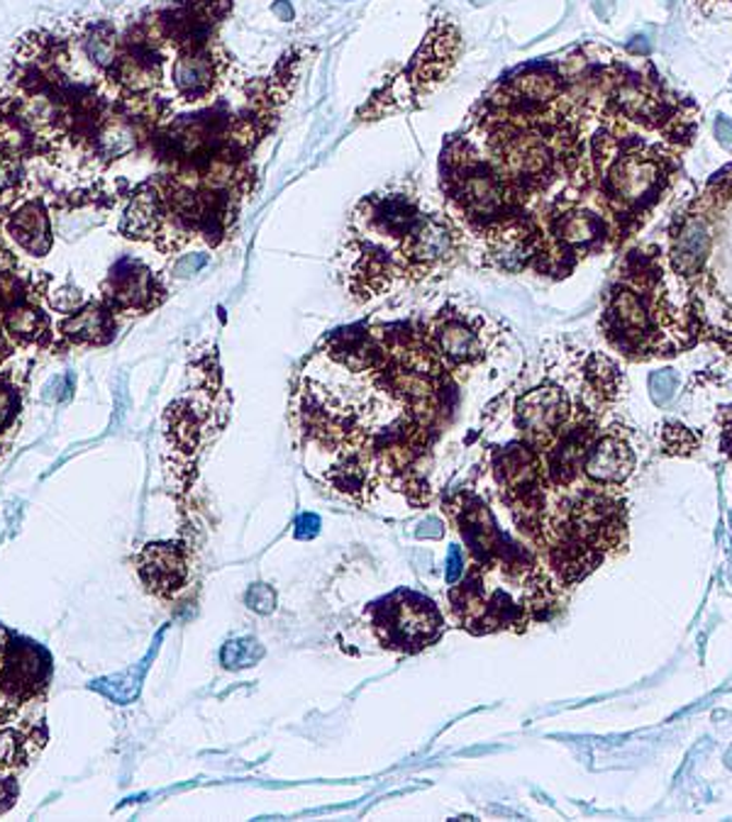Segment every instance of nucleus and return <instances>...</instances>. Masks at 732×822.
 Instances as JSON below:
<instances>
[{"mask_svg":"<svg viewBox=\"0 0 732 822\" xmlns=\"http://www.w3.org/2000/svg\"><path fill=\"white\" fill-rule=\"evenodd\" d=\"M374 633L395 652H420L442 633V615L418 593H395L374 608Z\"/></svg>","mask_w":732,"mask_h":822,"instance_id":"obj_1","label":"nucleus"},{"mask_svg":"<svg viewBox=\"0 0 732 822\" xmlns=\"http://www.w3.org/2000/svg\"><path fill=\"white\" fill-rule=\"evenodd\" d=\"M613 149H608V155H603L610 159L606 161L603 174L606 196L620 210L635 212L639 208H647L649 203L659 198L662 186L667 184L664 161L635 147H620V155Z\"/></svg>","mask_w":732,"mask_h":822,"instance_id":"obj_2","label":"nucleus"},{"mask_svg":"<svg viewBox=\"0 0 732 822\" xmlns=\"http://www.w3.org/2000/svg\"><path fill=\"white\" fill-rule=\"evenodd\" d=\"M432 354L444 369L462 371L484 361L488 349L486 322L460 310H442L425 332Z\"/></svg>","mask_w":732,"mask_h":822,"instance_id":"obj_3","label":"nucleus"},{"mask_svg":"<svg viewBox=\"0 0 732 822\" xmlns=\"http://www.w3.org/2000/svg\"><path fill=\"white\" fill-rule=\"evenodd\" d=\"M460 249V235L442 216H420L399 247L405 277H427L450 263Z\"/></svg>","mask_w":732,"mask_h":822,"instance_id":"obj_4","label":"nucleus"},{"mask_svg":"<svg viewBox=\"0 0 732 822\" xmlns=\"http://www.w3.org/2000/svg\"><path fill=\"white\" fill-rule=\"evenodd\" d=\"M572 418V401L557 383L537 385L515 403L517 430H521L525 442H530L540 452L566 428Z\"/></svg>","mask_w":732,"mask_h":822,"instance_id":"obj_5","label":"nucleus"},{"mask_svg":"<svg viewBox=\"0 0 732 822\" xmlns=\"http://www.w3.org/2000/svg\"><path fill=\"white\" fill-rule=\"evenodd\" d=\"M171 54H174L171 59V88L191 103L208 98L225 76L228 59L218 47H212V42L171 49Z\"/></svg>","mask_w":732,"mask_h":822,"instance_id":"obj_6","label":"nucleus"},{"mask_svg":"<svg viewBox=\"0 0 732 822\" xmlns=\"http://www.w3.org/2000/svg\"><path fill=\"white\" fill-rule=\"evenodd\" d=\"M47 678V657L33 642L8 645L0 652V696L8 700L33 698Z\"/></svg>","mask_w":732,"mask_h":822,"instance_id":"obj_7","label":"nucleus"},{"mask_svg":"<svg viewBox=\"0 0 732 822\" xmlns=\"http://www.w3.org/2000/svg\"><path fill=\"white\" fill-rule=\"evenodd\" d=\"M635 469L633 446L620 432L596 434L584 459V479L601 489H618Z\"/></svg>","mask_w":732,"mask_h":822,"instance_id":"obj_8","label":"nucleus"},{"mask_svg":"<svg viewBox=\"0 0 732 822\" xmlns=\"http://www.w3.org/2000/svg\"><path fill=\"white\" fill-rule=\"evenodd\" d=\"M164 296V291L139 261L125 259L110 271L106 283V303L113 310H149Z\"/></svg>","mask_w":732,"mask_h":822,"instance_id":"obj_9","label":"nucleus"},{"mask_svg":"<svg viewBox=\"0 0 732 822\" xmlns=\"http://www.w3.org/2000/svg\"><path fill=\"white\" fill-rule=\"evenodd\" d=\"M137 572L151 593L171 598L188 581L186 552L179 544H147L137 556Z\"/></svg>","mask_w":732,"mask_h":822,"instance_id":"obj_10","label":"nucleus"},{"mask_svg":"<svg viewBox=\"0 0 732 822\" xmlns=\"http://www.w3.org/2000/svg\"><path fill=\"white\" fill-rule=\"evenodd\" d=\"M456 45H460V37H456L454 27H435L411 66V88L425 90L442 81L456 59Z\"/></svg>","mask_w":732,"mask_h":822,"instance_id":"obj_11","label":"nucleus"},{"mask_svg":"<svg viewBox=\"0 0 732 822\" xmlns=\"http://www.w3.org/2000/svg\"><path fill=\"white\" fill-rule=\"evenodd\" d=\"M5 228L15 245L35 257H45L52 249V225H49L47 206L42 200H25L23 206H17L13 216L8 218Z\"/></svg>","mask_w":732,"mask_h":822,"instance_id":"obj_12","label":"nucleus"},{"mask_svg":"<svg viewBox=\"0 0 732 822\" xmlns=\"http://www.w3.org/2000/svg\"><path fill=\"white\" fill-rule=\"evenodd\" d=\"M557 249L566 254L586 251L603 240L606 225L598 212L588 208H569L552 220Z\"/></svg>","mask_w":732,"mask_h":822,"instance_id":"obj_13","label":"nucleus"},{"mask_svg":"<svg viewBox=\"0 0 732 822\" xmlns=\"http://www.w3.org/2000/svg\"><path fill=\"white\" fill-rule=\"evenodd\" d=\"M167 218L164 193L155 186H145L135 193L122 218V232L137 240H157Z\"/></svg>","mask_w":732,"mask_h":822,"instance_id":"obj_14","label":"nucleus"},{"mask_svg":"<svg viewBox=\"0 0 732 822\" xmlns=\"http://www.w3.org/2000/svg\"><path fill=\"white\" fill-rule=\"evenodd\" d=\"M710 251V228L704 218H688L681 222L671 242V263L681 277H696L700 263Z\"/></svg>","mask_w":732,"mask_h":822,"instance_id":"obj_15","label":"nucleus"},{"mask_svg":"<svg viewBox=\"0 0 732 822\" xmlns=\"http://www.w3.org/2000/svg\"><path fill=\"white\" fill-rule=\"evenodd\" d=\"M113 308L108 306H84L76 310V316L61 322V334L69 342L81 344H103L113 338Z\"/></svg>","mask_w":732,"mask_h":822,"instance_id":"obj_16","label":"nucleus"},{"mask_svg":"<svg viewBox=\"0 0 732 822\" xmlns=\"http://www.w3.org/2000/svg\"><path fill=\"white\" fill-rule=\"evenodd\" d=\"M3 328L17 342H37L47 334L49 322L42 310L29 300H23L3 312Z\"/></svg>","mask_w":732,"mask_h":822,"instance_id":"obj_17","label":"nucleus"},{"mask_svg":"<svg viewBox=\"0 0 732 822\" xmlns=\"http://www.w3.org/2000/svg\"><path fill=\"white\" fill-rule=\"evenodd\" d=\"M17 408H20L17 389L8 379L0 377V432L13 425Z\"/></svg>","mask_w":732,"mask_h":822,"instance_id":"obj_18","label":"nucleus"},{"mask_svg":"<svg viewBox=\"0 0 732 822\" xmlns=\"http://www.w3.org/2000/svg\"><path fill=\"white\" fill-rule=\"evenodd\" d=\"M649 391H652V395H655V401L659 403V405H664L669 398H671V395H674V391H676V377H674V371H659V373H655V377L652 379H649Z\"/></svg>","mask_w":732,"mask_h":822,"instance_id":"obj_19","label":"nucleus"},{"mask_svg":"<svg viewBox=\"0 0 732 822\" xmlns=\"http://www.w3.org/2000/svg\"><path fill=\"white\" fill-rule=\"evenodd\" d=\"M52 306L59 312H74L78 308H84V298H81V293L76 289L66 286V289H61V291L54 293Z\"/></svg>","mask_w":732,"mask_h":822,"instance_id":"obj_20","label":"nucleus"},{"mask_svg":"<svg viewBox=\"0 0 732 822\" xmlns=\"http://www.w3.org/2000/svg\"><path fill=\"white\" fill-rule=\"evenodd\" d=\"M716 135H718L720 142H723L725 147H732V123H730L728 118H718V123H716Z\"/></svg>","mask_w":732,"mask_h":822,"instance_id":"obj_21","label":"nucleus"},{"mask_svg":"<svg viewBox=\"0 0 732 822\" xmlns=\"http://www.w3.org/2000/svg\"><path fill=\"white\" fill-rule=\"evenodd\" d=\"M696 3L704 10H716V8H730L732 10V0H696Z\"/></svg>","mask_w":732,"mask_h":822,"instance_id":"obj_22","label":"nucleus"},{"mask_svg":"<svg viewBox=\"0 0 732 822\" xmlns=\"http://www.w3.org/2000/svg\"><path fill=\"white\" fill-rule=\"evenodd\" d=\"M0 652H3V645H0Z\"/></svg>","mask_w":732,"mask_h":822,"instance_id":"obj_23","label":"nucleus"}]
</instances>
